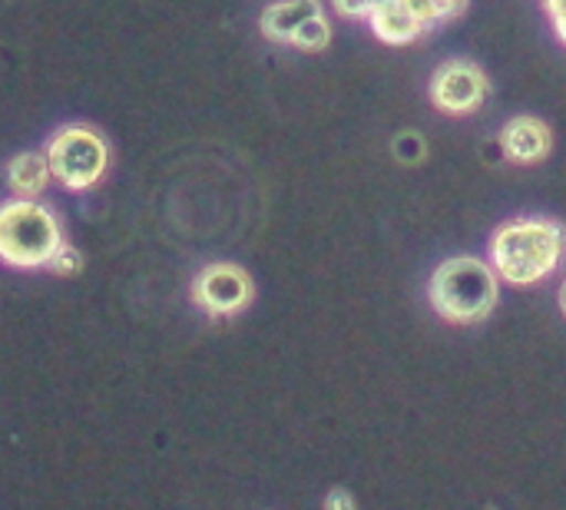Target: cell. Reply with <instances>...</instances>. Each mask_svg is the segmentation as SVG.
<instances>
[{
  "label": "cell",
  "mask_w": 566,
  "mask_h": 510,
  "mask_svg": "<svg viewBox=\"0 0 566 510\" xmlns=\"http://www.w3.org/2000/svg\"><path fill=\"white\" fill-rule=\"evenodd\" d=\"M488 259L501 282L514 289L541 285L566 262L564 222L551 216H517L494 229Z\"/></svg>",
  "instance_id": "6da1fadb"
},
{
  "label": "cell",
  "mask_w": 566,
  "mask_h": 510,
  "mask_svg": "<svg viewBox=\"0 0 566 510\" xmlns=\"http://www.w3.org/2000/svg\"><path fill=\"white\" fill-rule=\"evenodd\" d=\"M501 299V275L491 259L481 256H451L444 259L428 282L431 309L451 325L484 322Z\"/></svg>",
  "instance_id": "7a4b0ae2"
},
{
  "label": "cell",
  "mask_w": 566,
  "mask_h": 510,
  "mask_svg": "<svg viewBox=\"0 0 566 510\" xmlns=\"http://www.w3.org/2000/svg\"><path fill=\"white\" fill-rule=\"evenodd\" d=\"M66 246L60 216L40 199H7L0 209V256L10 269H50Z\"/></svg>",
  "instance_id": "3957f363"
},
{
  "label": "cell",
  "mask_w": 566,
  "mask_h": 510,
  "mask_svg": "<svg viewBox=\"0 0 566 510\" xmlns=\"http://www.w3.org/2000/svg\"><path fill=\"white\" fill-rule=\"evenodd\" d=\"M43 153L50 159L53 183L66 192H90L93 186H99L113 159L109 139L90 123L56 126L43 143Z\"/></svg>",
  "instance_id": "277c9868"
},
{
  "label": "cell",
  "mask_w": 566,
  "mask_h": 510,
  "mask_svg": "<svg viewBox=\"0 0 566 510\" xmlns=\"http://www.w3.org/2000/svg\"><path fill=\"white\" fill-rule=\"evenodd\" d=\"M428 100L444 116H474L491 100V76L478 60L451 56L431 70Z\"/></svg>",
  "instance_id": "5b68a950"
},
{
  "label": "cell",
  "mask_w": 566,
  "mask_h": 510,
  "mask_svg": "<svg viewBox=\"0 0 566 510\" xmlns=\"http://www.w3.org/2000/svg\"><path fill=\"white\" fill-rule=\"evenodd\" d=\"M255 299L252 275L235 262H212L192 279V302L212 319H232Z\"/></svg>",
  "instance_id": "8992f818"
},
{
  "label": "cell",
  "mask_w": 566,
  "mask_h": 510,
  "mask_svg": "<svg viewBox=\"0 0 566 510\" xmlns=\"http://www.w3.org/2000/svg\"><path fill=\"white\" fill-rule=\"evenodd\" d=\"M497 146H501V153H504L507 163L534 166V163H544L551 156V149H554V129L541 116L521 113V116H511L504 123V129L497 133Z\"/></svg>",
  "instance_id": "52a82bcc"
},
{
  "label": "cell",
  "mask_w": 566,
  "mask_h": 510,
  "mask_svg": "<svg viewBox=\"0 0 566 510\" xmlns=\"http://www.w3.org/2000/svg\"><path fill=\"white\" fill-rule=\"evenodd\" d=\"M368 27H371V33H375L381 43H388V46H411V43H418L424 33H431V30L421 23V17H418L405 0H381V3L371 10Z\"/></svg>",
  "instance_id": "ba28073f"
},
{
  "label": "cell",
  "mask_w": 566,
  "mask_h": 510,
  "mask_svg": "<svg viewBox=\"0 0 566 510\" xmlns=\"http://www.w3.org/2000/svg\"><path fill=\"white\" fill-rule=\"evenodd\" d=\"M318 13H325L322 0H272V3H265V10L259 17V30L265 33V40L289 46L292 37Z\"/></svg>",
  "instance_id": "9c48e42d"
},
{
  "label": "cell",
  "mask_w": 566,
  "mask_h": 510,
  "mask_svg": "<svg viewBox=\"0 0 566 510\" xmlns=\"http://www.w3.org/2000/svg\"><path fill=\"white\" fill-rule=\"evenodd\" d=\"M53 183V169L43 149H23L7 159V192L10 199H40Z\"/></svg>",
  "instance_id": "30bf717a"
},
{
  "label": "cell",
  "mask_w": 566,
  "mask_h": 510,
  "mask_svg": "<svg viewBox=\"0 0 566 510\" xmlns=\"http://www.w3.org/2000/svg\"><path fill=\"white\" fill-rule=\"evenodd\" d=\"M405 3L421 17V23H424L428 30L458 20V17L464 13V7H468V0H405Z\"/></svg>",
  "instance_id": "8fae6325"
},
{
  "label": "cell",
  "mask_w": 566,
  "mask_h": 510,
  "mask_svg": "<svg viewBox=\"0 0 566 510\" xmlns=\"http://www.w3.org/2000/svg\"><path fill=\"white\" fill-rule=\"evenodd\" d=\"M332 37H335V27H332L328 13H318V17H312V20L292 37L289 46L305 50V53H318V50H325V46L332 43Z\"/></svg>",
  "instance_id": "7c38bea8"
},
{
  "label": "cell",
  "mask_w": 566,
  "mask_h": 510,
  "mask_svg": "<svg viewBox=\"0 0 566 510\" xmlns=\"http://www.w3.org/2000/svg\"><path fill=\"white\" fill-rule=\"evenodd\" d=\"M391 153H395V159H398V163L415 166V163H421V159L428 156V143H424V136H421V133H415V129H401V133L391 139Z\"/></svg>",
  "instance_id": "4fadbf2b"
},
{
  "label": "cell",
  "mask_w": 566,
  "mask_h": 510,
  "mask_svg": "<svg viewBox=\"0 0 566 510\" xmlns=\"http://www.w3.org/2000/svg\"><path fill=\"white\" fill-rule=\"evenodd\" d=\"M80 269H83V256H80L70 242H66V246L56 252V259L50 262V272H53V275H76Z\"/></svg>",
  "instance_id": "5bb4252c"
},
{
  "label": "cell",
  "mask_w": 566,
  "mask_h": 510,
  "mask_svg": "<svg viewBox=\"0 0 566 510\" xmlns=\"http://www.w3.org/2000/svg\"><path fill=\"white\" fill-rule=\"evenodd\" d=\"M378 3L381 0H332L335 13L338 17H348V20H368Z\"/></svg>",
  "instance_id": "9a60e30c"
},
{
  "label": "cell",
  "mask_w": 566,
  "mask_h": 510,
  "mask_svg": "<svg viewBox=\"0 0 566 510\" xmlns=\"http://www.w3.org/2000/svg\"><path fill=\"white\" fill-rule=\"evenodd\" d=\"M541 3H544V13L551 20L554 37L566 46V0H541Z\"/></svg>",
  "instance_id": "2e32d148"
},
{
  "label": "cell",
  "mask_w": 566,
  "mask_h": 510,
  "mask_svg": "<svg viewBox=\"0 0 566 510\" xmlns=\"http://www.w3.org/2000/svg\"><path fill=\"white\" fill-rule=\"evenodd\" d=\"M325 510H358V504H355V498L345 488H332L325 495Z\"/></svg>",
  "instance_id": "e0dca14e"
},
{
  "label": "cell",
  "mask_w": 566,
  "mask_h": 510,
  "mask_svg": "<svg viewBox=\"0 0 566 510\" xmlns=\"http://www.w3.org/2000/svg\"><path fill=\"white\" fill-rule=\"evenodd\" d=\"M560 309H564V315H566V282L560 285Z\"/></svg>",
  "instance_id": "ac0fdd59"
}]
</instances>
